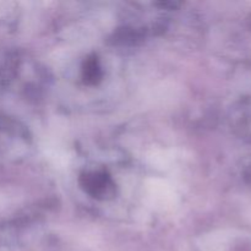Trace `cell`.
Here are the masks:
<instances>
[{"mask_svg":"<svg viewBox=\"0 0 251 251\" xmlns=\"http://www.w3.org/2000/svg\"><path fill=\"white\" fill-rule=\"evenodd\" d=\"M147 194L156 207L168 208L176 203V194L169 185L161 180H151L147 184Z\"/></svg>","mask_w":251,"mask_h":251,"instance_id":"obj_1","label":"cell"}]
</instances>
